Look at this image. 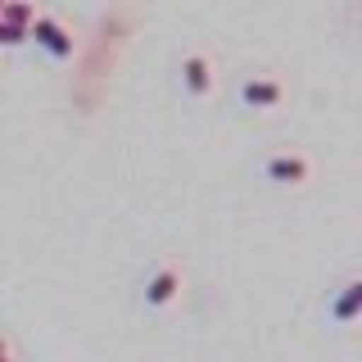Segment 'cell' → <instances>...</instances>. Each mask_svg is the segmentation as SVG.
Returning a JSON list of instances; mask_svg holds the SVG:
<instances>
[{
  "label": "cell",
  "instance_id": "6da1fadb",
  "mask_svg": "<svg viewBox=\"0 0 362 362\" xmlns=\"http://www.w3.org/2000/svg\"><path fill=\"white\" fill-rule=\"evenodd\" d=\"M28 41H37V50L45 54V59H54V64H68L73 50H77L73 32H68L54 14H37V18H32L28 23Z\"/></svg>",
  "mask_w": 362,
  "mask_h": 362
},
{
  "label": "cell",
  "instance_id": "7a4b0ae2",
  "mask_svg": "<svg viewBox=\"0 0 362 362\" xmlns=\"http://www.w3.org/2000/svg\"><path fill=\"white\" fill-rule=\"evenodd\" d=\"M177 299H181V267H173V263L154 267L150 276H145L141 303H145V308H150V313H163V308H173Z\"/></svg>",
  "mask_w": 362,
  "mask_h": 362
},
{
  "label": "cell",
  "instance_id": "3957f363",
  "mask_svg": "<svg viewBox=\"0 0 362 362\" xmlns=\"http://www.w3.org/2000/svg\"><path fill=\"white\" fill-rule=\"evenodd\" d=\"M263 177L272 186H303V181L313 177V163H308V154H299V150H281V154L263 158Z\"/></svg>",
  "mask_w": 362,
  "mask_h": 362
},
{
  "label": "cell",
  "instance_id": "277c9868",
  "mask_svg": "<svg viewBox=\"0 0 362 362\" xmlns=\"http://www.w3.org/2000/svg\"><path fill=\"white\" fill-rule=\"evenodd\" d=\"M213 86H218V73H213L209 54H186V59H181V90H186L190 100H209Z\"/></svg>",
  "mask_w": 362,
  "mask_h": 362
},
{
  "label": "cell",
  "instance_id": "5b68a950",
  "mask_svg": "<svg viewBox=\"0 0 362 362\" xmlns=\"http://www.w3.org/2000/svg\"><path fill=\"white\" fill-rule=\"evenodd\" d=\"M235 95H240L245 109H276L286 100V82H276V77H245L235 86Z\"/></svg>",
  "mask_w": 362,
  "mask_h": 362
},
{
  "label": "cell",
  "instance_id": "8992f818",
  "mask_svg": "<svg viewBox=\"0 0 362 362\" xmlns=\"http://www.w3.org/2000/svg\"><path fill=\"white\" fill-rule=\"evenodd\" d=\"M358 313H362V281H344L331 299H326V322H335V326H354L358 322Z\"/></svg>",
  "mask_w": 362,
  "mask_h": 362
},
{
  "label": "cell",
  "instance_id": "52a82bcc",
  "mask_svg": "<svg viewBox=\"0 0 362 362\" xmlns=\"http://www.w3.org/2000/svg\"><path fill=\"white\" fill-rule=\"evenodd\" d=\"M0 18H5V23H18V28H28V23L37 18V9L23 5V0H0Z\"/></svg>",
  "mask_w": 362,
  "mask_h": 362
},
{
  "label": "cell",
  "instance_id": "ba28073f",
  "mask_svg": "<svg viewBox=\"0 0 362 362\" xmlns=\"http://www.w3.org/2000/svg\"><path fill=\"white\" fill-rule=\"evenodd\" d=\"M28 41V28H18V23H5L0 18V45H23Z\"/></svg>",
  "mask_w": 362,
  "mask_h": 362
},
{
  "label": "cell",
  "instance_id": "9c48e42d",
  "mask_svg": "<svg viewBox=\"0 0 362 362\" xmlns=\"http://www.w3.org/2000/svg\"><path fill=\"white\" fill-rule=\"evenodd\" d=\"M0 358H9V344H5V339H0Z\"/></svg>",
  "mask_w": 362,
  "mask_h": 362
}]
</instances>
